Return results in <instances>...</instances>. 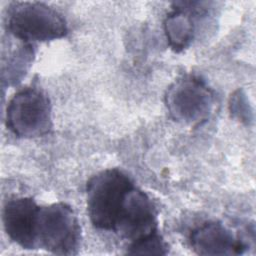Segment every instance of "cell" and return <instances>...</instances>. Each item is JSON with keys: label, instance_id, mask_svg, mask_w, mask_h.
Masks as SVG:
<instances>
[{"label": "cell", "instance_id": "cell-1", "mask_svg": "<svg viewBox=\"0 0 256 256\" xmlns=\"http://www.w3.org/2000/svg\"><path fill=\"white\" fill-rule=\"evenodd\" d=\"M133 187L131 179L117 168L100 171L88 180L87 211L95 228L114 231L124 201Z\"/></svg>", "mask_w": 256, "mask_h": 256}, {"label": "cell", "instance_id": "cell-2", "mask_svg": "<svg viewBox=\"0 0 256 256\" xmlns=\"http://www.w3.org/2000/svg\"><path fill=\"white\" fill-rule=\"evenodd\" d=\"M6 25L12 36L30 44L59 39L68 32L63 16L41 2H12L7 10Z\"/></svg>", "mask_w": 256, "mask_h": 256}, {"label": "cell", "instance_id": "cell-3", "mask_svg": "<svg viewBox=\"0 0 256 256\" xmlns=\"http://www.w3.org/2000/svg\"><path fill=\"white\" fill-rule=\"evenodd\" d=\"M7 128L21 138H36L52 128L51 103L40 89L27 87L12 96L6 109Z\"/></svg>", "mask_w": 256, "mask_h": 256}, {"label": "cell", "instance_id": "cell-4", "mask_svg": "<svg viewBox=\"0 0 256 256\" xmlns=\"http://www.w3.org/2000/svg\"><path fill=\"white\" fill-rule=\"evenodd\" d=\"M80 225L71 206L58 202L40 207L37 221V245L59 255L77 254Z\"/></svg>", "mask_w": 256, "mask_h": 256}, {"label": "cell", "instance_id": "cell-5", "mask_svg": "<svg viewBox=\"0 0 256 256\" xmlns=\"http://www.w3.org/2000/svg\"><path fill=\"white\" fill-rule=\"evenodd\" d=\"M165 103L173 120L187 125H201L212 113L214 93L199 77L186 75L169 86Z\"/></svg>", "mask_w": 256, "mask_h": 256}, {"label": "cell", "instance_id": "cell-6", "mask_svg": "<svg viewBox=\"0 0 256 256\" xmlns=\"http://www.w3.org/2000/svg\"><path fill=\"white\" fill-rule=\"evenodd\" d=\"M157 231L154 204L145 192L134 186L124 201L114 232L131 243Z\"/></svg>", "mask_w": 256, "mask_h": 256}, {"label": "cell", "instance_id": "cell-7", "mask_svg": "<svg viewBox=\"0 0 256 256\" xmlns=\"http://www.w3.org/2000/svg\"><path fill=\"white\" fill-rule=\"evenodd\" d=\"M40 206L30 197L9 200L3 209V226L8 237L24 249H38L37 221Z\"/></svg>", "mask_w": 256, "mask_h": 256}, {"label": "cell", "instance_id": "cell-8", "mask_svg": "<svg viewBox=\"0 0 256 256\" xmlns=\"http://www.w3.org/2000/svg\"><path fill=\"white\" fill-rule=\"evenodd\" d=\"M190 244L199 255H238L246 248L229 229L216 221L206 222L195 228L190 234Z\"/></svg>", "mask_w": 256, "mask_h": 256}, {"label": "cell", "instance_id": "cell-9", "mask_svg": "<svg viewBox=\"0 0 256 256\" xmlns=\"http://www.w3.org/2000/svg\"><path fill=\"white\" fill-rule=\"evenodd\" d=\"M193 12L186 2L175 3V7L164 20V31L169 46L174 52L186 49L194 37Z\"/></svg>", "mask_w": 256, "mask_h": 256}, {"label": "cell", "instance_id": "cell-10", "mask_svg": "<svg viewBox=\"0 0 256 256\" xmlns=\"http://www.w3.org/2000/svg\"><path fill=\"white\" fill-rule=\"evenodd\" d=\"M33 56L32 44L21 41L18 48L12 51L11 56L8 57L7 68L3 69V75L6 73L8 84H14L20 81L29 69Z\"/></svg>", "mask_w": 256, "mask_h": 256}, {"label": "cell", "instance_id": "cell-11", "mask_svg": "<svg viewBox=\"0 0 256 256\" xmlns=\"http://www.w3.org/2000/svg\"><path fill=\"white\" fill-rule=\"evenodd\" d=\"M127 253L165 255L167 253V244L157 231L141 239L131 242L127 249Z\"/></svg>", "mask_w": 256, "mask_h": 256}, {"label": "cell", "instance_id": "cell-12", "mask_svg": "<svg viewBox=\"0 0 256 256\" xmlns=\"http://www.w3.org/2000/svg\"><path fill=\"white\" fill-rule=\"evenodd\" d=\"M230 110L234 116H237L241 121H246L249 123L251 120L252 111L250 109L249 103L247 102L245 94L241 90H237L231 97Z\"/></svg>", "mask_w": 256, "mask_h": 256}]
</instances>
